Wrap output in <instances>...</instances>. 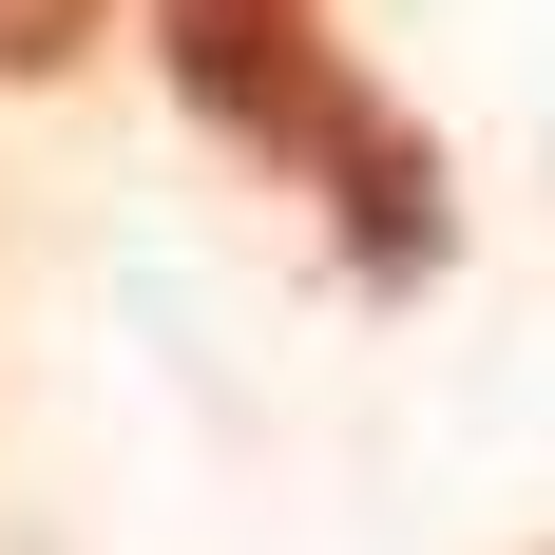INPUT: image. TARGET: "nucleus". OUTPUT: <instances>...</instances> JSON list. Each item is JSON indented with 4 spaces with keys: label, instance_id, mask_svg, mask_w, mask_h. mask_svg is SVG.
Segmentation results:
<instances>
[{
    "label": "nucleus",
    "instance_id": "f257e3e1",
    "mask_svg": "<svg viewBox=\"0 0 555 555\" xmlns=\"http://www.w3.org/2000/svg\"><path fill=\"white\" fill-rule=\"evenodd\" d=\"M154 57H172V96L211 134H249V154H307V115L345 96L326 0H154Z\"/></svg>",
    "mask_w": 555,
    "mask_h": 555
},
{
    "label": "nucleus",
    "instance_id": "f03ea898",
    "mask_svg": "<svg viewBox=\"0 0 555 555\" xmlns=\"http://www.w3.org/2000/svg\"><path fill=\"white\" fill-rule=\"evenodd\" d=\"M307 192H326V230H345V269L364 287H422L441 269V154H422V115L402 96H364V77H345L326 115H307Z\"/></svg>",
    "mask_w": 555,
    "mask_h": 555
},
{
    "label": "nucleus",
    "instance_id": "7ed1b4c3",
    "mask_svg": "<svg viewBox=\"0 0 555 555\" xmlns=\"http://www.w3.org/2000/svg\"><path fill=\"white\" fill-rule=\"evenodd\" d=\"M115 39V0H0V77H77Z\"/></svg>",
    "mask_w": 555,
    "mask_h": 555
}]
</instances>
